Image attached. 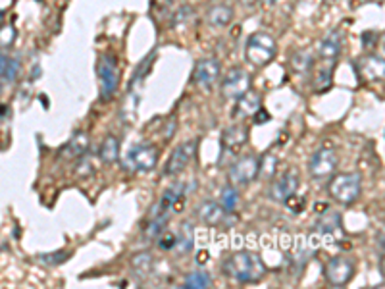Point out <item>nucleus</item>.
<instances>
[{"mask_svg":"<svg viewBox=\"0 0 385 289\" xmlns=\"http://www.w3.org/2000/svg\"><path fill=\"white\" fill-rule=\"evenodd\" d=\"M251 89V76L243 68H233L225 73L222 81V94L230 101H237L241 94Z\"/></svg>","mask_w":385,"mask_h":289,"instance_id":"9","label":"nucleus"},{"mask_svg":"<svg viewBox=\"0 0 385 289\" xmlns=\"http://www.w3.org/2000/svg\"><path fill=\"white\" fill-rule=\"evenodd\" d=\"M310 64H312V58L308 56V52H297L293 56V68L297 73H307L310 70Z\"/></svg>","mask_w":385,"mask_h":289,"instance_id":"30","label":"nucleus"},{"mask_svg":"<svg viewBox=\"0 0 385 289\" xmlns=\"http://www.w3.org/2000/svg\"><path fill=\"white\" fill-rule=\"evenodd\" d=\"M212 286V276L208 272H191L185 278L183 288L187 289H204Z\"/></svg>","mask_w":385,"mask_h":289,"instance_id":"24","label":"nucleus"},{"mask_svg":"<svg viewBox=\"0 0 385 289\" xmlns=\"http://www.w3.org/2000/svg\"><path fill=\"white\" fill-rule=\"evenodd\" d=\"M331 78H333V64L331 66H326L322 70L316 71V78H314V89L316 91H326V89H330L331 87Z\"/></svg>","mask_w":385,"mask_h":289,"instance_id":"28","label":"nucleus"},{"mask_svg":"<svg viewBox=\"0 0 385 289\" xmlns=\"http://www.w3.org/2000/svg\"><path fill=\"white\" fill-rule=\"evenodd\" d=\"M279 0H266V4H277Z\"/></svg>","mask_w":385,"mask_h":289,"instance_id":"36","label":"nucleus"},{"mask_svg":"<svg viewBox=\"0 0 385 289\" xmlns=\"http://www.w3.org/2000/svg\"><path fill=\"white\" fill-rule=\"evenodd\" d=\"M220 203H222L223 211L235 212L239 204V191L233 185H225L220 193Z\"/></svg>","mask_w":385,"mask_h":289,"instance_id":"26","label":"nucleus"},{"mask_svg":"<svg viewBox=\"0 0 385 289\" xmlns=\"http://www.w3.org/2000/svg\"><path fill=\"white\" fill-rule=\"evenodd\" d=\"M15 37H18V29H15L14 25H0V52H4L8 48L14 47Z\"/></svg>","mask_w":385,"mask_h":289,"instance_id":"27","label":"nucleus"},{"mask_svg":"<svg viewBox=\"0 0 385 289\" xmlns=\"http://www.w3.org/2000/svg\"><path fill=\"white\" fill-rule=\"evenodd\" d=\"M320 232L326 239H331V243H337L339 239H343V227H341V218L339 214H326L322 220H320Z\"/></svg>","mask_w":385,"mask_h":289,"instance_id":"20","label":"nucleus"},{"mask_svg":"<svg viewBox=\"0 0 385 289\" xmlns=\"http://www.w3.org/2000/svg\"><path fill=\"white\" fill-rule=\"evenodd\" d=\"M276 158L274 157H266L264 160H260V172L266 176V178H272L274 172H276Z\"/></svg>","mask_w":385,"mask_h":289,"instance_id":"32","label":"nucleus"},{"mask_svg":"<svg viewBox=\"0 0 385 289\" xmlns=\"http://www.w3.org/2000/svg\"><path fill=\"white\" fill-rule=\"evenodd\" d=\"M156 164H158V150L146 143L133 145L123 157V166L130 172H150Z\"/></svg>","mask_w":385,"mask_h":289,"instance_id":"4","label":"nucleus"},{"mask_svg":"<svg viewBox=\"0 0 385 289\" xmlns=\"http://www.w3.org/2000/svg\"><path fill=\"white\" fill-rule=\"evenodd\" d=\"M277 55V43L276 39L268 35V33H253L248 41H246L245 56L248 62L262 68V66H268Z\"/></svg>","mask_w":385,"mask_h":289,"instance_id":"2","label":"nucleus"},{"mask_svg":"<svg viewBox=\"0 0 385 289\" xmlns=\"http://www.w3.org/2000/svg\"><path fill=\"white\" fill-rule=\"evenodd\" d=\"M341 45H343V35H341V33H328L322 39V43H320L318 55H320V58H322L323 62L333 64L337 60V56L341 55Z\"/></svg>","mask_w":385,"mask_h":289,"instance_id":"16","label":"nucleus"},{"mask_svg":"<svg viewBox=\"0 0 385 289\" xmlns=\"http://www.w3.org/2000/svg\"><path fill=\"white\" fill-rule=\"evenodd\" d=\"M158 245H160V249H174V247H176V234L162 232V234L158 235Z\"/></svg>","mask_w":385,"mask_h":289,"instance_id":"31","label":"nucleus"},{"mask_svg":"<svg viewBox=\"0 0 385 289\" xmlns=\"http://www.w3.org/2000/svg\"><path fill=\"white\" fill-rule=\"evenodd\" d=\"M20 70H22V64L15 56L0 55V93H4L6 87L14 85Z\"/></svg>","mask_w":385,"mask_h":289,"instance_id":"14","label":"nucleus"},{"mask_svg":"<svg viewBox=\"0 0 385 289\" xmlns=\"http://www.w3.org/2000/svg\"><path fill=\"white\" fill-rule=\"evenodd\" d=\"M131 266H133V270L137 274H141V276L150 274L154 268L153 255H148V253H139V255H135L133 260H131Z\"/></svg>","mask_w":385,"mask_h":289,"instance_id":"25","label":"nucleus"},{"mask_svg":"<svg viewBox=\"0 0 385 289\" xmlns=\"http://www.w3.org/2000/svg\"><path fill=\"white\" fill-rule=\"evenodd\" d=\"M97 73L100 81V97L110 99L114 97L115 89L120 85V70H118V60L114 56H102L97 64Z\"/></svg>","mask_w":385,"mask_h":289,"instance_id":"6","label":"nucleus"},{"mask_svg":"<svg viewBox=\"0 0 385 289\" xmlns=\"http://www.w3.org/2000/svg\"><path fill=\"white\" fill-rule=\"evenodd\" d=\"M354 276V262L346 257L331 258L328 266H326V278L331 286L335 288H343Z\"/></svg>","mask_w":385,"mask_h":289,"instance_id":"10","label":"nucleus"},{"mask_svg":"<svg viewBox=\"0 0 385 289\" xmlns=\"http://www.w3.org/2000/svg\"><path fill=\"white\" fill-rule=\"evenodd\" d=\"M337 155L331 147H323V149H318L310 158L308 162V172L312 176L314 181H323L330 180L331 176L337 170Z\"/></svg>","mask_w":385,"mask_h":289,"instance_id":"5","label":"nucleus"},{"mask_svg":"<svg viewBox=\"0 0 385 289\" xmlns=\"http://www.w3.org/2000/svg\"><path fill=\"white\" fill-rule=\"evenodd\" d=\"M208 258H210V255H208L206 251H199V255H197V262H199V265H204Z\"/></svg>","mask_w":385,"mask_h":289,"instance_id":"35","label":"nucleus"},{"mask_svg":"<svg viewBox=\"0 0 385 289\" xmlns=\"http://www.w3.org/2000/svg\"><path fill=\"white\" fill-rule=\"evenodd\" d=\"M231 20H233V8L225 4H218L214 8L208 10L206 14V22L212 27H225L231 24Z\"/></svg>","mask_w":385,"mask_h":289,"instance_id":"21","label":"nucleus"},{"mask_svg":"<svg viewBox=\"0 0 385 289\" xmlns=\"http://www.w3.org/2000/svg\"><path fill=\"white\" fill-rule=\"evenodd\" d=\"M230 214L233 212L223 211L222 204L214 203V201H204L197 209V218L206 226H230Z\"/></svg>","mask_w":385,"mask_h":289,"instance_id":"12","label":"nucleus"},{"mask_svg":"<svg viewBox=\"0 0 385 289\" xmlns=\"http://www.w3.org/2000/svg\"><path fill=\"white\" fill-rule=\"evenodd\" d=\"M87 149H89V135L85 132H76L62 147V155L66 158H79L83 157Z\"/></svg>","mask_w":385,"mask_h":289,"instance_id":"19","label":"nucleus"},{"mask_svg":"<svg viewBox=\"0 0 385 289\" xmlns=\"http://www.w3.org/2000/svg\"><path fill=\"white\" fill-rule=\"evenodd\" d=\"M220 62L216 60V58H202L197 62L195 66V71H192V81L200 87V89H204V91H210L212 85H214L218 78H220Z\"/></svg>","mask_w":385,"mask_h":289,"instance_id":"11","label":"nucleus"},{"mask_svg":"<svg viewBox=\"0 0 385 289\" xmlns=\"http://www.w3.org/2000/svg\"><path fill=\"white\" fill-rule=\"evenodd\" d=\"M254 124H264V122H270V114L268 112H264V110H258V112H256V114H254Z\"/></svg>","mask_w":385,"mask_h":289,"instance_id":"34","label":"nucleus"},{"mask_svg":"<svg viewBox=\"0 0 385 289\" xmlns=\"http://www.w3.org/2000/svg\"><path fill=\"white\" fill-rule=\"evenodd\" d=\"M192 243H195V234H192V226L189 222H183L181 227H179V232L176 235V247L179 253H189L192 249Z\"/></svg>","mask_w":385,"mask_h":289,"instance_id":"23","label":"nucleus"},{"mask_svg":"<svg viewBox=\"0 0 385 289\" xmlns=\"http://www.w3.org/2000/svg\"><path fill=\"white\" fill-rule=\"evenodd\" d=\"M356 64H358V71H360V76L364 79H368V81H382V79H384L385 64L382 56H362Z\"/></svg>","mask_w":385,"mask_h":289,"instance_id":"15","label":"nucleus"},{"mask_svg":"<svg viewBox=\"0 0 385 289\" xmlns=\"http://www.w3.org/2000/svg\"><path fill=\"white\" fill-rule=\"evenodd\" d=\"M246 141H248V129L245 125H231L222 133V147L230 153L245 147Z\"/></svg>","mask_w":385,"mask_h":289,"instance_id":"17","label":"nucleus"},{"mask_svg":"<svg viewBox=\"0 0 385 289\" xmlns=\"http://www.w3.org/2000/svg\"><path fill=\"white\" fill-rule=\"evenodd\" d=\"M120 157V141L114 135H108L106 139L102 141L99 150V158L104 164H114Z\"/></svg>","mask_w":385,"mask_h":289,"instance_id":"22","label":"nucleus"},{"mask_svg":"<svg viewBox=\"0 0 385 289\" xmlns=\"http://www.w3.org/2000/svg\"><path fill=\"white\" fill-rule=\"evenodd\" d=\"M223 272L239 283H258L266 276L268 268L258 253L239 251L223 262Z\"/></svg>","mask_w":385,"mask_h":289,"instance_id":"1","label":"nucleus"},{"mask_svg":"<svg viewBox=\"0 0 385 289\" xmlns=\"http://www.w3.org/2000/svg\"><path fill=\"white\" fill-rule=\"evenodd\" d=\"M297 189H299V176H297V172H285L284 176H279L272 183L268 195L270 199H274L277 203H285L289 197L297 193Z\"/></svg>","mask_w":385,"mask_h":289,"instance_id":"13","label":"nucleus"},{"mask_svg":"<svg viewBox=\"0 0 385 289\" xmlns=\"http://www.w3.org/2000/svg\"><path fill=\"white\" fill-rule=\"evenodd\" d=\"M197 147H199V141H185L181 143L177 149H174V153L169 155L168 162H166V168H164V174L166 176H179L183 172L187 166L191 164V160L195 158V153H197Z\"/></svg>","mask_w":385,"mask_h":289,"instance_id":"8","label":"nucleus"},{"mask_svg":"<svg viewBox=\"0 0 385 289\" xmlns=\"http://www.w3.org/2000/svg\"><path fill=\"white\" fill-rule=\"evenodd\" d=\"M262 108V97L254 91H246L237 99V106H235V116L237 118H253L258 110Z\"/></svg>","mask_w":385,"mask_h":289,"instance_id":"18","label":"nucleus"},{"mask_svg":"<svg viewBox=\"0 0 385 289\" xmlns=\"http://www.w3.org/2000/svg\"><path fill=\"white\" fill-rule=\"evenodd\" d=\"M69 257H71V253H68V251H56V253H48V255H38V260L43 265L58 266L62 262H66Z\"/></svg>","mask_w":385,"mask_h":289,"instance_id":"29","label":"nucleus"},{"mask_svg":"<svg viewBox=\"0 0 385 289\" xmlns=\"http://www.w3.org/2000/svg\"><path fill=\"white\" fill-rule=\"evenodd\" d=\"M258 176H260V158L254 157V155H246V157H241L239 160H235L231 164L230 172H227V178L235 185L251 183Z\"/></svg>","mask_w":385,"mask_h":289,"instance_id":"7","label":"nucleus"},{"mask_svg":"<svg viewBox=\"0 0 385 289\" xmlns=\"http://www.w3.org/2000/svg\"><path fill=\"white\" fill-rule=\"evenodd\" d=\"M362 178L360 174H339L330 181V195L339 204H353L360 197Z\"/></svg>","mask_w":385,"mask_h":289,"instance_id":"3","label":"nucleus"},{"mask_svg":"<svg viewBox=\"0 0 385 289\" xmlns=\"http://www.w3.org/2000/svg\"><path fill=\"white\" fill-rule=\"evenodd\" d=\"M191 17H195V14L191 12V8H181L179 12H177V16H176V27L177 25H185L187 22H191Z\"/></svg>","mask_w":385,"mask_h":289,"instance_id":"33","label":"nucleus"}]
</instances>
